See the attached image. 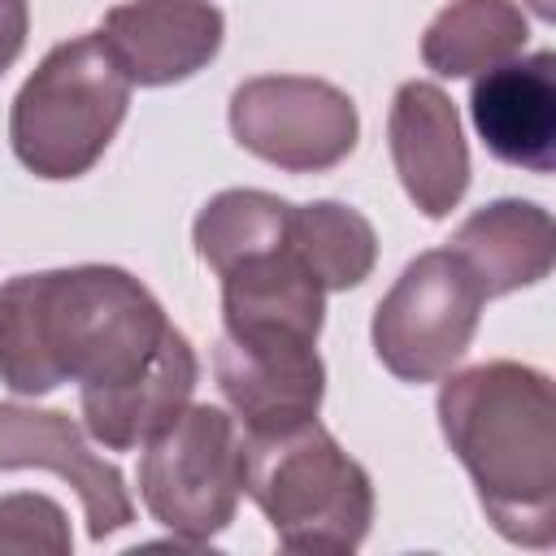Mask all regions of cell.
<instances>
[{"instance_id": "1", "label": "cell", "mask_w": 556, "mask_h": 556, "mask_svg": "<svg viewBox=\"0 0 556 556\" xmlns=\"http://www.w3.org/2000/svg\"><path fill=\"white\" fill-rule=\"evenodd\" d=\"M165 334L156 295L117 265L17 274L0 287V382L17 395L126 382Z\"/></svg>"}, {"instance_id": "2", "label": "cell", "mask_w": 556, "mask_h": 556, "mask_svg": "<svg viewBox=\"0 0 556 556\" xmlns=\"http://www.w3.org/2000/svg\"><path fill=\"white\" fill-rule=\"evenodd\" d=\"M439 426L469 469L491 526L521 547L556 543V395L517 361L460 369L439 391Z\"/></svg>"}, {"instance_id": "3", "label": "cell", "mask_w": 556, "mask_h": 556, "mask_svg": "<svg viewBox=\"0 0 556 556\" xmlns=\"http://www.w3.org/2000/svg\"><path fill=\"white\" fill-rule=\"evenodd\" d=\"M243 491L256 500L287 552L343 556L356 552L374 521L369 473L334 443L317 417L243 434Z\"/></svg>"}, {"instance_id": "4", "label": "cell", "mask_w": 556, "mask_h": 556, "mask_svg": "<svg viewBox=\"0 0 556 556\" xmlns=\"http://www.w3.org/2000/svg\"><path fill=\"white\" fill-rule=\"evenodd\" d=\"M130 104V78L100 35L56 43L22 83L9 139L17 161L39 178H78L113 143Z\"/></svg>"}, {"instance_id": "5", "label": "cell", "mask_w": 556, "mask_h": 556, "mask_svg": "<svg viewBox=\"0 0 556 556\" xmlns=\"http://www.w3.org/2000/svg\"><path fill=\"white\" fill-rule=\"evenodd\" d=\"M139 495L148 513L191 547L222 534L243 495V439L235 417L213 404H187L143 443Z\"/></svg>"}, {"instance_id": "6", "label": "cell", "mask_w": 556, "mask_h": 556, "mask_svg": "<svg viewBox=\"0 0 556 556\" xmlns=\"http://www.w3.org/2000/svg\"><path fill=\"white\" fill-rule=\"evenodd\" d=\"M482 287L460 265L452 248L421 252L404 265L395 287L378 300L374 313V352L404 382H434L469 352Z\"/></svg>"}, {"instance_id": "7", "label": "cell", "mask_w": 556, "mask_h": 556, "mask_svg": "<svg viewBox=\"0 0 556 556\" xmlns=\"http://www.w3.org/2000/svg\"><path fill=\"white\" fill-rule=\"evenodd\" d=\"M230 130L252 156L287 174H321L356 148L361 117L352 96L326 78L261 74L235 87Z\"/></svg>"}, {"instance_id": "8", "label": "cell", "mask_w": 556, "mask_h": 556, "mask_svg": "<svg viewBox=\"0 0 556 556\" xmlns=\"http://www.w3.org/2000/svg\"><path fill=\"white\" fill-rule=\"evenodd\" d=\"M213 374L248 434H269L317 417L326 395V365L317 343L222 334Z\"/></svg>"}, {"instance_id": "9", "label": "cell", "mask_w": 556, "mask_h": 556, "mask_svg": "<svg viewBox=\"0 0 556 556\" xmlns=\"http://www.w3.org/2000/svg\"><path fill=\"white\" fill-rule=\"evenodd\" d=\"M0 469H52L61 473L87 517V534L104 543L109 534L126 530L135 521V504L126 495L122 469L100 460L83 430L56 413V408H35V404H0Z\"/></svg>"}, {"instance_id": "10", "label": "cell", "mask_w": 556, "mask_h": 556, "mask_svg": "<svg viewBox=\"0 0 556 556\" xmlns=\"http://www.w3.org/2000/svg\"><path fill=\"white\" fill-rule=\"evenodd\" d=\"M96 35L130 87H165L191 78L217 56L226 22L208 0H126L104 13Z\"/></svg>"}, {"instance_id": "11", "label": "cell", "mask_w": 556, "mask_h": 556, "mask_svg": "<svg viewBox=\"0 0 556 556\" xmlns=\"http://www.w3.org/2000/svg\"><path fill=\"white\" fill-rule=\"evenodd\" d=\"M387 139L408 200L426 217H447L469 187V148L447 91L421 78L404 83L391 100Z\"/></svg>"}, {"instance_id": "12", "label": "cell", "mask_w": 556, "mask_h": 556, "mask_svg": "<svg viewBox=\"0 0 556 556\" xmlns=\"http://www.w3.org/2000/svg\"><path fill=\"white\" fill-rule=\"evenodd\" d=\"M469 113L482 143L521 169L552 174L556 165V56L534 52L473 78Z\"/></svg>"}, {"instance_id": "13", "label": "cell", "mask_w": 556, "mask_h": 556, "mask_svg": "<svg viewBox=\"0 0 556 556\" xmlns=\"http://www.w3.org/2000/svg\"><path fill=\"white\" fill-rule=\"evenodd\" d=\"M217 278H222V321H226L222 334L317 343L321 313H326V287L295 256L291 239L282 248L235 261Z\"/></svg>"}, {"instance_id": "14", "label": "cell", "mask_w": 556, "mask_h": 556, "mask_svg": "<svg viewBox=\"0 0 556 556\" xmlns=\"http://www.w3.org/2000/svg\"><path fill=\"white\" fill-rule=\"evenodd\" d=\"M195 378H200V361L187 334L169 326L165 343L139 374L113 387H78L83 426L109 452H130L148 443L156 430H165L191 404Z\"/></svg>"}, {"instance_id": "15", "label": "cell", "mask_w": 556, "mask_h": 556, "mask_svg": "<svg viewBox=\"0 0 556 556\" xmlns=\"http://www.w3.org/2000/svg\"><path fill=\"white\" fill-rule=\"evenodd\" d=\"M460 265L473 274L486 300L508 295L517 287H534L552 274L556 261V226L547 208L530 200H495L460 222L447 239Z\"/></svg>"}, {"instance_id": "16", "label": "cell", "mask_w": 556, "mask_h": 556, "mask_svg": "<svg viewBox=\"0 0 556 556\" xmlns=\"http://www.w3.org/2000/svg\"><path fill=\"white\" fill-rule=\"evenodd\" d=\"M530 39V22L513 0H452L421 35V61L443 78L486 74L517 61Z\"/></svg>"}, {"instance_id": "17", "label": "cell", "mask_w": 556, "mask_h": 556, "mask_svg": "<svg viewBox=\"0 0 556 556\" xmlns=\"http://www.w3.org/2000/svg\"><path fill=\"white\" fill-rule=\"evenodd\" d=\"M291 248L326 291L361 287L378 261V235L369 217L339 200L291 204Z\"/></svg>"}, {"instance_id": "18", "label": "cell", "mask_w": 556, "mask_h": 556, "mask_svg": "<svg viewBox=\"0 0 556 556\" xmlns=\"http://www.w3.org/2000/svg\"><path fill=\"white\" fill-rule=\"evenodd\" d=\"M191 239H195L200 261H208L213 274H222L235 261L282 248L291 239V204L269 191H252V187L222 191L200 208Z\"/></svg>"}, {"instance_id": "19", "label": "cell", "mask_w": 556, "mask_h": 556, "mask_svg": "<svg viewBox=\"0 0 556 556\" xmlns=\"http://www.w3.org/2000/svg\"><path fill=\"white\" fill-rule=\"evenodd\" d=\"M0 552H70V521L48 495H4L0 500Z\"/></svg>"}, {"instance_id": "20", "label": "cell", "mask_w": 556, "mask_h": 556, "mask_svg": "<svg viewBox=\"0 0 556 556\" xmlns=\"http://www.w3.org/2000/svg\"><path fill=\"white\" fill-rule=\"evenodd\" d=\"M26 26H30L26 0H0V74L17 61V52L26 43Z\"/></svg>"}]
</instances>
